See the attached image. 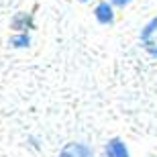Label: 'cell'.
Returning a JSON list of instances; mask_svg holds the SVG:
<instances>
[{"label":"cell","mask_w":157,"mask_h":157,"mask_svg":"<svg viewBox=\"0 0 157 157\" xmlns=\"http://www.w3.org/2000/svg\"><path fill=\"white\" fill-rule=\"evenodd\" d=\"M104 157H131V153L121 139H110L104 145Z\"/></svg>","instance_id":"277c9868"},{"label":"cell","mask_w":157,"mask_h":157,"mask_svg":"<svg viewBox=\"0 0 157 157\" xmlns=\"http://www.w3.org/2000/svg\"><path fill=\"white\" fill-rule=\"evenodd\" d=\"M29 43H31V37L27 35V31H21V35H17V37H12V39H10V45L17 47V49L29 47Z\"/></svg>","instance_id":"8992f818"},{"label":"cell","mask_w":157,"mask_h":157,"mask_svg":"<svg viewBox=\"0 0 157 157\" xmlns=\"http://www.w3.org/2000/svg\"><path fill=\"white\" fill-rule=\"evenodd\" d=\"M12 29L14 31H31L35 29V23H33V14H27V12H18L17 17L12 18Z\"/></svg>","instance_id":"5b68a950"},{"label":"cell","mask_w":157,"mask_h":157,"mask_svg":"<svg viewBox=\"0 0 157 157\" xmlns=\"http://www.w3.org/2000/svg\"><path fill=\"white\" fill-rule=\"evenodd\" d=\"M112 6H118V8H124V6H128L133 0H108Z\"/></svg>","instance_id":"52a82bcc"},{"label":"cell","mask_w":157,"mask_h":157,"mask_svg":"<svg viewBox=\"0 0 157 157\" xmlns=\"http://www.w3.org/2000/svg\"><path fill=\"white\" fill-rule=\"evenodd\" d=\"M94 17L100 25H112L114 23V8H112L110 2H100L94 8Z\"/></svg>","instance_id":"3957f363"},{"label":"cell","mask_w":157,"mask_h":157,"mask_svg":"<svg viewBox=\"0 0 157 157\" xmlns=\"http://www.w3.org/2000/svg\"><path fill=\"white\" fill-rule=\"evenodd\" d=\"M59 157H96L94 151L84 143H67L59 151Z\"/></svg>","instance_id":"7a4b0ae2"},{"label":"cell","mask_w":157,"mask_h":157,"mask_svg":"<svg viewBox=\"0 0 157 157\" xmlns=\"http://www.w3.org/2000/svg\"><path fill=\"white\" fill-rule=\"evenodd\" d=\"M82 2H88V0H82Z\"/></svg>","instance_id":"ba28073f"},{"label":"cell","mask_w":157,"mask_h":157,"mask_svg":"<svg viewBox=\"0 0 157 157\" xmlns=\"http://www.w3.org/2000/svg\"><path fill=\"white\" fill-rule=\"evenodd\" d=\"M141 45L151 57H157V18L149 21L141 31Z\"/></svg>","instance_id":"6da1fadb"}]
</instances>
